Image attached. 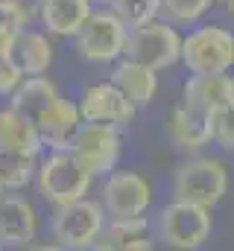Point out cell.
<instances>
[{
	"mask_svg": "<svg viewBox=\"0 0 234 251\" xmlns=\"http://www.w3.org/2000/svg\"><path fill=\"white\" fill-rule=\"evenodd\" d=\"M211 231H214L211 207L178 201V199H173L167 207H161L155 222H152L155 240H161L164 246L178 249V251L202 249L211 240Z\"/></svg>",
	"mask_w": 234,
	"mask_h": 251,
	"instance_id": "obj_1",
	"label": "cell"
},
{
	"mask_svg": "<svg viewBox=\"0 0 234 251\" xmlns=\"http://www.w3.org/2000/svg\"><path fill=\"white\" fill-rule=\"evenodd\" d=\"M35 181H38V193L53 204H67L82 199L88 190L94 176L85 170V164L70 152V149H53L35 170Z\"/></svg>",
	"mask_w": 234,
	"mask_h": 251,
	"instance_id": "obj_2",
	"label": "cell"
},
{
	"mask_svg": "<svg viewBox=\"0 0 234 251\" xmlns=\"http://www.w3.org/2000/svg\"><path fill=\"white\" fill-rule=\"evenodd\" d=\"M229 190V170L217 158H190L184 161L173 176V199L202 204V207H217Z\"/></svg>",
	"mask_w": 234,
	"mask_h": 251,
	"instance_id": "obj_3",
	"label": "cell"
},
{
	"mask_svg": "<svg viewBox=\"0 0 234 251\" xmlns=\"http://www.w3.org/2000/svg\"><path fill=\"white\" fill-rule=\"evenodd\" d=\"M181 64L190 73H232L234 32L217 24H202L181 38Z\"/></svg>",
	"mask_w": 234,
	"mask_h": 251,
	"instance_id": "obj_4",
	"label": "cell"
},
{
	"mask_svg": "<svg viewBox=\"0 0 234 251\" xmlns=\"http://www.w3.org/2000/svg\"><path fill=\"white\" fill-rule=\"evenodd\" d=\"M109 216L100 201L91 199H76L67 204H58L53 213V240L58 249H94L97 240L103 237Z\"/></svg>",
	"mask_w": 234,
	"mask_h": 251,
	"instance_id": "obj_5",
	"label": "cell"
},
{
	"mask_svg": "<svg viewBox=\"0 0 234 251\" xmlns=\"http://www.w3.org/2000/svg\"><path fill=\"white\" fill-rule=\"evenodd\" d=\"M123 56L152 67L155 73L170 70L181 62V35L176 32V24H164V21L129 26Z\"/></svg>",
	"mask_w": 234,
	"mask_h": 251,
	"instance_id": "obj_6",
	"label": "cell"
},
{
	"mask_svg": "<svg viewBox=\"0 0 234 251\" xmlns=\"http://www.w3.org/2000/svg\"><path fill=\"white\" fill-rule=\"evenodd\" d=\"M64 149H70V152L85 164V170H88L94 178H100V176L106 178L112 170H117V161H120V155H123V134H120V126L88 123V120H82Z\"/></svg>",
	"mask_w": 234,
	"mask_h": 251,
	"instance_id": "obj_7",
	"label": "cell"
},
{
	"mask_svg": "<svg viewBox=\"0 0 234 251\" xmlns=\"http://www.w3.org/2000/svg\"><path fill=\"white\" fill-rule=\"evenodd\" d=\"M129 38V26L115 12H91L88 21L73 35V47L79 59L91 64H112L123 56Z\"/></svg>",
	"mask_w": 234,
	"mask_h": 251,
	"instance_id": "obj_8",
	"label": "cell"
},
{
	"mask_svg": "<svg viewBox=\"0 0 234 251\" xmlns=\"http://www.w3.org/2000/svg\"><path fill=\"white\" fill-rule=\"evenodd\" d=\"M100 204L109 219H132L146 216L152 204V187L141 173L129 170H112L100 190Z\"/></svg>",
	"mask_w": 234,
	"mask_h": 251,
	"instance_id": "obj_9",
	"label": "cell"
},
{
	"mask_svg": "<svg viewBox=\"0 0 234 251\" xmlns=\"http://www.w3.org/2000/svg\"><path fill=\"white\" fill-rule=\"evenodd\" d=\"M79 117L88 123H109V126H129L135 120L138 105L117 88L115 82H97L88 85L79 97Z\"/></svg>",
	"mask_w": 234,
	"mask_h": 251,
	"instance_id": "obj_10",
	"label": "cell"
},
{
	"mask_svg": "<svg viewBox=\"0 0 234 251\" xmlns=\"http://www.w3.org/2000/svg\"><path fill=\"white\" fill-rule=\"evenodd\" d=\"M181 102L205 117H220L234 105V76L229 73H193L181 88Z\"/></svg>",
	"mask_w": 234,
	"mask_h": 251,
	"instance_id": "obj_11",
	"label": "cell"
},
{
	"mask_svg": "<svg viewBox=\"0 0 234 251\" xmlns=\"http://www.w3.org/2000/svg\"><path fill=\"white\" fill-rule=\"evenodd\" d=\"M35 234H38L35 207L21 196L0 199V246L24 249V246H32Z\"/></svg>",
	"mask_w": 234,
	"mask_h": 251,
	"instance_id": "obj_12",
	"label": "cell"
},
{
	"mask_svg": "<svg viewBox=\"0 0 234 251\" xmlns=\"http://www.w3.org/2000/svg\"><path fill=\"white\" fill-rule=\"evenodd\" d=\"M167 137L181 152H199L202 146H208L214 140V117H205V114H199L181 102L170 111Z\"/></svg>",
	"mask_w": 234,
	"mask_h": 251,
	"instance_id": "obj_13",
	"label": "cell"
},
{
	"mask_svg": "<svg viewBox=\"0 0 234 251\" xmlns=\"http://www.w3.org/2000/svg\"><path fill=\"white\" fill-rule=\"evenodd\" d=\"M79 123H82L79 105L70 102V100H64V97L58 94L56 100L44 108V114L35 120V128H38L44 146H50V149H64V146L70 143L73 131L79 128Z\"/></svg>",
	"mask_w": 234,
	"mask_h": 251,
	"instance_id": "obj_14",
	"label": "cell"
},
{
	"mask_svg": "<svg viewBox=\"0 0 234 251\" xmlns=\"http://www.w3.org/2000/svg\"><path fill=\"white\" fill-rule=\"evenodd\" d=\"M91 12V0H38V18L44 29L58 38H73Z\"/></svg>",
	"mask_w": 234,
	"mask_h": 251,
	"instance_id": "obj_15",
	"label": "cell"
},
{
	"mask_svg": "<svg viewBox=\"0 0 234 251\" xmlns=\"http://www.w3.org/2000/svg\"><path fill=\"white\" fill-rule=\"evenodd\" d=\"M109 79L115 82L117 88H120V91L138 105V108H144V105H149V102L155 100V91H158V73H155L152 67H146V64L135 62V59L120 56Z\"/></svg>",
	"mask_w": 234,
	"mask_h": 251,
	"instance_id": "obj_16",
	"label": "cell"
},
{
	"mask_svg": "<svg viewBox=\"0 0 234 251\" xmlns=\"http://www.w3.org/2000/svg\"><path fill=\"white\" fill-rule=\"evenodd\" d=\"M6 56L21 67L24 76H41V73H47L50 64H53V44H50L47 35H41V32L21 29V32L12 38Z\"/></svg>",
	"mask_w": 234,
	"mask_h": 251,
	"instance_id": "obj_17",
	"label": "cell"
},
{
	"mask_svg": "<svg viewBox=\"0 0 234 251\" xmlns=\"http://www.w3.org/2000/svg\"><path fill=\"white\" fill-rule=\"evenodd\" d=\"M152 225L146 216H132V219H112L103 228V237L97 240L94 249H112V251H146L152 249Z\"/></svg>",
	"mask_w": 234,
	"mask_h": 251,
	"instance_id": "obj_18",
	"label": "cell"
},
{
	"mask_svg": "<svg viewBox=\"0 0 234 251\" xmlns=\"http://www.w3.org/2000/svg\"><path fill=\"white\" fill-rule=\"evenodd\" d=\"M0 149L24 152V155H32V158H38L41 149H44V140H41L35 123L27 120L12 105L0 111Z\"/></svg>",
	"mask_w": 234,
	"mask_h": 251,
	"instance_id": "obj_19",
	"label": "cell"
},
{
	"mask_svg": "<svg viewBox=\"0 0 234 251\" xmlns=\"http://www.w3.org/2000/svg\"><path fill=\"white\" fill-rule=\"evenodd\" d=\"M58 97V88L41 73V76H29L18 85V91L12 94V108L21 111L27 120H38L44 114V108Z\"/></svg>",
	"mask_w": 234,
	"mask_h": 251,
	"instance_id": "obj_20",
	"label": "cell"
},
{
	"mask_svg": "<svg viewBox=\"0 0 234 251\" xmlns=\"http://www.w3.org/2000/svg\"><path fill=\"white\" fill-rule=\"evenodd\" d=\"M35 158L12 149H0V187L3 190H21L35 178Z\"/></svg>",
	"mask_w": 234,
	"mask_h": 251,
	"instance_id": "obj_21",
	"label": "cell"
},
{
	"mask_svg": "<svg viewBox=\"0 0 234 251\" xmlns=\"http://www.w3.org/2000/svg\"><path fill=\"white\" fill-rule=\"evenodd\" d=\"M112 12L126 26H141V24L158 21L161 0H112Z\"/></svg>",
	"mask_w": 234,
	"mask_h": 251,
	"instance_id": "obj_22",
	"label": "cell"
},
{
	"mask_svg": "<svg viewBox=\"0 0 234 251\" xmlns=\"http://www.w3.org/2000/svg\"><path fill=\"white\" fill-rule=\"evenodd\" d=\"M211 6H217L214 0H161V12L170 18V24L178 26H190V24H199Z\"/></svg>",
	"mask_w": 234,
	"mask_h": 251,
	"instance_id": "obj_23",
	"label": "cell"
},
{
	"mask_svg": "<svg viewBox=\"0 0 234 251\" xmlns=\"http://www.w3.org/2000/svg\"><path fill=\"white\" fill-rule=\"evenodd\" d=\"M27 26V9L18 0H0V53L9 50L12 38Z\"/></svg>",
	"mask_w": 234,
	"mask_h": 251,
	"instance_id": "obj_24",
	"label": "cell"
},
{
	"mask_svg": "<svg viewBox=\"0 0 234 251\" xmlns=\"http://www.w3.org/2000/svg\"><path fill=\"white\" fill-rule=\"evenodd\" d=\"M21 82H24L21 67L12 62L6 53H0V97H12Z\"/></svg>",
	"mask_w": 234,
	"mask_h": 251,
	"instance_id": "obj_25",
	"label": "cell"
},
{
	"mask_svg": "<svg viewBox=\"0 0 234 251\" xmlns=\"http://www.w3.org/2000/svg\"><path fill=\"white\" fill-rule=\"evenodd\" d=\"M214 143L234 152V105L226 108L220 117H214Z\"/></svg>",
	"mask_w": 234,
	"mask_h": 251,
	"instance_id": "obj_26",
	"label": "cell"
},
{
	"mask_svg": "<svg viewBox=\"0 0 234 251\" xmlns=\"http://www.w3.org/2000/svg\"><path fill=\"white\" fill-rule=\"evenodd\" d=\"M214 3H217V6L229 15V18H234V0H214Z\"/></svg>",
	"mask_w": 234,
	"mask_h": 251,
	"instance_id": "obj_27",
	"label": "cell"
},
{
	"mask_svg": "<svg viewBox=\"0 0 234 251\" xmlns=\"http://www.w3.org/2000/svg\"><path fill=\"white\" fill-rule=\"evenodd\" d=\"M91 3H112V0H91Z\"/></svg>",
	"mask_w": 234,
	"mask_h": 251,
	"instance_id": "obj_28",
	"label": "cell"
},
{
	"mask_svg": "<svg viewBox=\"0 0 234 251\" xmlns=\"http://www.w3.org/2000/svg\"><path fill=\"white\" fill-rule=\"evenodd\" d=\"M0 190H3V187H0Z\"/></svg>",
	"mask_w": 234,
	"mask_h": 251,
	"instance_id": "obj_29",
	"label": "cell"
}]
</instances>
